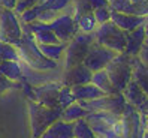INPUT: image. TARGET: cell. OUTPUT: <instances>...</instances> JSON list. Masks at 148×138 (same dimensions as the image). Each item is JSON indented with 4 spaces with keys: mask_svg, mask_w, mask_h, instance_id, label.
Returning a JSON list of instances; mask_svg holds the SVG:
<instances>
[{
    "mask_svg": "<svg viewBox=\"0 0 148 138\" xmlns=\"http://www.w3.org/2000/svg\"><path fill=\"white\" fill-rule=\"evenodd\" d=\"M15 47L18 48L20 53V60L27 65L29 68L34 69V71H56L60 66L57 62L51 60L48 57H45L40 50L38 48V44L34 41L33 34H23L21 39L15 44Z\"/></svg>",
    "mask_w": 148,
    "mask_h": 138,
    "instance_id": "cell-1",
    "label": "cell"
},
{
    "mask_svg": "<svg viewBox=\"0 0 148 138\" xmlns=\"http://www.w3.org/2000/svg\"><path fill=\"white\" fill-rule=\"evenodd\" d=\"M85 120L91 126L93 132L100 138H126L121 116L108 111H91Z\"/></svg>",
    "mask_w": 148,
    "mask_h": 138,
    "instance_id": "cell-2",
    "label": "cell"
},
{
    "mask_svg": "<svg viewBox=\"0 0 148 138\" xmlns=\"http://www.w3.org/2000/svg\"><path fill=\"white\" fill-rule=\"evenodd\" d=\"M29 114H30V125H32V137L40 138V135L45 132V129L51 123H54L57 119H60L62 108L60 107L51 108L47 105H42L36 101H30Z\"/></svg>",
    "mask_w": 148,
    "mask_h": 138,
    "instance_id": "cell-3",
    "label": "cell"
},
{
    "mask_svg": "<svg viewBox=\"0 0 148 138\" xmlns=\"http://www.w3.org/2000/svg\"><path fill=\"white\" fill-rule=\"evenodd\" d=\"M94 38L97 44L112 50L114 53H124L127 32L121 30L111 20L97 26V29L94 30Z\"/></svg>",
    "mask_w": 148,
    "mask_h": 138,
    "instance_id": "cell-4",
    "label": "cell"
},
{
    "mask_svg": "<svg viewBox=\"0 0 148 138\" xmlns=\"http://www.w3.org/2000/svg\"><path fill=\"white\" fill-rule=\"evenodd\" d=\"M132 68H133V57L127 56L126 53H117L105 68L112 84L115 86L118 92H123L127 83L132 80Z\"/></svg>",
    "mask_w": 148,
    "mask_h": 138,
    "instance_id": "cell-5",
    "label": "cell"
},
{
    "mask_svg": "<svg viewBox=\"0 0 148 138\" xmlns=\"http://www.w3.org/2000/svg\"><path fill=\"white\" fill-rule=\"evenodd\" d=\"M94 42H96L94 33H82V32L78 33L72 41H69L64 50V56H63L64 69L82 63L90 47Z\"/></svg>",
    "mask_w": 148,
    "mask_h": 138,
    "instance_id": "cell-6",
    "label": "cell"
},
{
    "mask_svg": "<svg viewBox=\"0 0 148 138\" xmlns=\"http://www.w3.org/2000/svg\"><path fill=\"white\" fill-rule=\"evenodd\" d=\"M76 102H79L88 113H91V111H108V113L117 114V116H121L126 105L124 95L121 92L103 95V96L91 101H76Z\"/></svg>",
    "mask_w": 148,
    "mask_h": 138,
    "instance_id": "cell-7",
    "label": "cell"
},
{
    "mask_svg": "<svg viewBox=\"0 0 148 138\" xmlns=\"http://www.w3.org/2000/svg\"><path fill=\"white\" fill-rule=\"evenodd\" d=\"M23 36L20 18L12 9H2L0 14V41L16 44Z\"/></svg>",
    "mask_w": 148,
    "mask_h": 138,
    "instance_id": "cell-8",
    "label": "cell"
},
{
    "mask_svg": "<svg viewBox=\"0 0 148 138\" xmlns=\"http://www.w3.org/2000/svg\"><path fill=\"white\" fill-rule=\"evenodd\" d=\"M49 29L56 33V36L60 39V42H69L72 41L78 33H79V27L78 23L73 18L71 12H62L58 14L56 18L48 23Z\"/></svg>",
    "mask_w": 148,
    "mask_h": 138,
    "instance_id": "cell-9",
    "label": "cell"
},
{
    "mask_svg": "<svg viewBox=\"0 0 148 138\" xmlns=\"http://www.w3.org/2000/svg\"><path fill=\"white\" fill-rule=\"evenodd\" d=\"M115 54L117 53H114L112 50L97 44V42H94V44L90 47L88 53H87L82 63L93 72L94 71H100V69H105L108 66V63L114 59Z\"/></svg>",
    "mask_w": 148,
    "mask_h": 138,
    "instance_id": "cell-10",
    "label": "cell"
},
{
    "mask_svg": "<svg viewBox=\"0 0 148 138\" xmlns=\"http://www.w3.org/2000/svg\"><path fill=\"white\" fill-rule=\"evenodd\" d=\"M63 83L62 81H48L43 83L40 86H33L34 90V101L42 104V105H47L51 108L58 107V92L62 89Z\"/></svg>",
    "mask_w": 148,
    "mask_h": 138,
    "instance_id": "cell-11",
    "label": "cell"
},
{
    "mask_svg": "<svg viewBox=\"0 0 148 138\" xmlns=\"http://www.w3.org/2000/svg\"><path fill=\"white\" fill-rule=\"evenodd\" d=\"M121 93L124 95L126 102H129L130 105H133L139 113L147 114V111H148V96L138 86V83L135 80H130Z\"/></svg>",
    "mask_w": 148,
    "mask_h": 138,
    "instance_id": "cell-12",
    "label": "cell"
},
{
    "mask_svg": "<svg viewBox=\"0 0 148 138\" xmlns=\"http://www.w3.org/2000/svg\"><path fill=\"white\" fill-rule=\"evenodd\" d=\"M91 75H93V71H90L84 63H79L69 69H64L62 83L63 86H69V87L87 84V83H91Z\"/></svg>",
    "mask_w": 148,
    "mask_h": 138,
    "instance_id": "cell-13",
    "label": "cell"
},
{
    "mask_svg": "<svg viewBox=\"0 0 148 138\" xmlns=\"http://www.w3.org/2000/svg\"><path fill=\"white\" fill-rule=\"evenodd\" d=\"M147 20V17L142 15H133V14H123V12H115L111 11V21L115 26L124 32H132L136 27L142 26Z\"/></svg>",
    "mask_w": 148,
    "mask_h": 138,
    "instance_id": "cell-14",
    "label": "cell"
},
{
    "mask_svg": "<svg viewBox=\"0 0 148 138\" xmlns=\"http://www.w3.org/2000/svg\"><path fill=\"white\" fill-rule=\"evenodd\" d=\"M145 36H147V33H145L144 24L139 26V27H136V29L132 30V32H127V39H126L124 53H126L127 56H132V57L138 56L139 51H141V48H142V44H144V41H145Z\"/></svg>",
    "mask_w": 148,
    "mask_h": 138,
    "instance_id": "cell-15",
    "label": "cell"
},
{
    "mask_svg": "<svg viewBox=\"0 0 148 138\" xmlns=\"http://www.w3.org/2000/svg\"><path fill=\"white\" fill-rule=\"evenodd\" d=\"M40 138H73V123L57 119L45 129Z\"/></svg>",
    "mask_w": 148,
    "mask_h": 138,
    "instance_id": "cell-16",
    "label": "cell"
},
{
    "mask_svg": "<svg viewBox=\"0 0 148 138\" xmlns=\"http://www.w3.org/2000/svg\"><path fill=\"white\" fill-rule=\"evenodd\" d=\"M132 80L138 83L145 95L148 96V65L144 63L138 56L133 57V68H132Z\"/></svg>",
    "mask_w": 148,
    "mask_h": 138,
    "instance_id": "cell-17",
    "label": "cell"
},
{
    "mask_svg": "<svg viewBox=\"0 0 148 138\" xmlns=\"http://www.w3.org/2000/svg\"><path fill=\"white\" fill-rule=\"evenodd\" d=\"M72 93L76 101H91V99H96V98H100L103 96V93L99 87H96L93 83H87V84H81V86H73L71 87Z\"/></svg>",
    "mask_w": 148,
    "mask_h": 138,
    "instance_id": "cell-18",
    "label": "cell"
},
{
    "mask_svg": "<svg viewBox=\"0 0 148 138\" xmlns=\"http://www.w3.org/2000/svg\"><path fill=\"white\" fill-rule=\"evenodd\" d=\"M0 74L8 80L20 83L23 80V66L20 60H2L0 62Z\"/></svg>",
    "mask_w": 148,
    "mask_h": 138,
    "instance_id": "cell-19",
    "label": "cell"
},
{
    "mask_svg": "<svg viewBox=\"0 0 148 138\" xmlns=\"http://www.w3.org/2000/svg\"><path fill=\"white\" fill-rule=\"evenodd\" d=\"M66 45H67V42H58V44H38V48L40 50V53L45 57L54 60V62H57L60 65L63 60V56H64Z\"/></svg>",
    "mask_w": 148,
    "mask_h": 138,
    "instance_id": "cell-20",
    "label": "cell"
},
{
    "mask_svg": "<svg viewBox=\"0 0 148 138\" xmlns=\"http://www.w3.org/2000/svg\"><path fill=\"white\" fill-rule=\"evenodd\" d=\"M91 83L99 87L103 93L111 95V93H118V90L115 89V86L112 84L109 75L106 72V69H100V71H94L91 75Z\"/></svg>",
    "mask_w": 148,
    "mask_h": 138,
    "instance_id": "cell-21",
    "label": "cell"
},
{
    "mask_svg": "<svg viewBox=\"0 0 148 138\" xmlns=\"http://www.w3.org/2000/svg\"><path fill=\"white\" fill-rule=\"evenodd\" d=\"M87 114H88V111H87L79 102H73V104H71V105L62 108L60 119L64 120V122L75 123L76 120H79V119H85Z\"/></svg>",
    "mask_w": 148,
    "mask_h": 138,
    "instance_id": "cell-22",
    "label": "cell"
},
{
    "mask_svg": "<svg viewBox=\"0 0 148 138\" xmlns=\"http://www.w3.org/2000/svg\"><path fill=\"white\" fill-rule=\"evenodd\" d=\"M76 23H78V27H79V32L82 33H94V30L97 29V21L94 18L93 11L76 18Z\"/></svg>",
    "mask_w": 148,
    "mask_h": 138,
    "instance_id": "cell-23",
    "label": "cell"
},
{
    "mask_svg": "<svg viewBox=\"0 0 148 138\" xmlns=\"http://www.w3.org/2000/svg\"><path fill=\"white\" fill-rule=\"evenodd\" d=\"M40 5L45 9H51L56 12H71L67 9L73 6V2L72 0H40ZM71 14L73 15V12Z\"/></svg>",
    "mask_w": 148,
    "mask_h": 138,
    "instance_id": "cell-24",
    "label": "cell"
},
{
    "mask_svg": "<svg viewBox=\"0 0 148 138\" xmlns=\"http://www.w3.org/2000/svg\"><path fill=\"white\" fill-rule=\"evenodd\" d=\"M73 137L75 138H94L96 134L93 132L91 126L85 119H79L73 123Z\"/></svg>",
    "mask_w": 148,
    "mask_h": 138,
    "instance_id": "cell-25",
    "label": "cell"
},
{
    "mask_svg": "<svg viewBox=\"0 0 148 138\" xmlns=\"http://www.w3.org/2000/svg\"><path fill=\"white\" fill-rule=\"evenodd\" d=\"M109 9L115 12H123V14H136V6L130 0H111L109 2Z\"/></svg>",
    "mask_w": 148,
    "mask_h": 138,
    "instance_id": "cell-26",
    "label": "cell"
},
{
    "mask_svg": "<svg viewBox=\"0 0 148 138\" xmlns=\"http://www.w3.org/2000/svg\"><path fill=\"white\" fill-rule=\"evenodd\" d=\"M0 60H20L18 48L14 44L0 41Z\"/></svg>",
    "mask_w": 148,
    "mask_h": 138,
    "instance_id": "cell-27",
    "label": "cell"
},
{
    "mask_svg": "<svg viewBox=\"0 0 148 138\" xmlns=\"http://www.w3.org/2000/svg\"><path fill=\"white\" fill-rule=\"evenodd\" d=\"M40 9H42V5H40V3H38V5H34V6L29 8V9L23 11L21 14H18L20 23L27 24V23L38 21V17H39V12H40Z\"/></svg>",
    "mask_w": 148,
    "mask_h": 138,
    "instance_id": "cell-28",
    "label": "cell"
},
{
    "mask_svg": "<svg viewBox=\"0 0 148 138\" xmlns=\"http://www.w3.org/2000/svg\"><path fill=\"white\" fill-rule=\"evenodd\" d=\"M73 102H76V99L73 96L71 87H69V86H62V89L58 92V107L64 108V107L71 105Z\"/></svg>",
    "mask_w": 148,
    "mask_h": 138,
    "instance_id": "cell-29",
    "label": "cell"
},
{
    "mask_svg": "<svg viewBox=\"0 0 148 138\" xmlns=\"http://www.w3.org/2000/svg\"><path fill=\"white\" fill-rule=\"evenodd\" d=\"M93 14H94L96 21H97V26H99V24H103V23H106V21L111 20V9H109V6L97 8V9L93 11Z\"/></svg>",
    "mask_w": 148,
    "mask_h": 138,
    "instance_id": "cell-30",
    "label": "cell"
},
{
    "mask_svg": "<svg viewBox=\"0 0 148 138\" xmlns=\"http://www.w3.org/2000/svg\"><path fill=\"white\" fill-rule=\"evenodd\" d=\"M38 3H40V0H18V2H16L15 9H14V12L18 15V14H21L23 11L29 9V8L38 5Z\"/></svg>",
    "mask_w": 148,
    "mask_h": 138,
    "instance_id": "cell-31",
    "label": "cell"
},
{
    "mask_svg": "<svg viewBox=\"0 0 148 138\" xmlns=\"http://www.w3.org/2000/svg\"><path fill=\"white\" fill-rule=\"evenodd\" d=\"M14 87H20V84L18 83H15V81H11V80H8L5 75L0 74V95H3L6 92H9L11 89Z\"/></svg>",
    "mask_w": 148,
    "mask_h": 138,
    "instance_id": "cell-32",
    "label": "cell"
},
{
    "mask_svg": "<svg viewBox=\"0 0 148 138\" xmlns=\"http://www.w3.org/2000/svg\"><path fill=\"white\" fill-rule=\"evenodd\" d=\"M58 14H62V12H56V11H51V9H45V8H42L40 12H39V17H38V21L51 23Z\"/></svg>",
    "mask_w": 148,
    "mask_h": 138,
    "instance_id": "cell-33",
    "label": "cell"
},
{
    "mask_svg": "<svg viewBox=\"0 0 148 138\" xmlns=\"http://www.w3.org/2000/svg\"><path fill=\"white\" fill-rule=\"evenodd\" d=\"M136 6V14L142 15V17H148V0H144L141 3H135Z\"/></svg>",
    "mask_w": 148,
    "mask_h": 138,
    "instance_id": "cell-34",
    "label": "cell"
},
{
    "mask_svg": "<svg viewBox=\"0 0 148 138\" xmlns=\"http://www.w3.org/2000/svg\"><path fill=\"white\" fill-rule=\"evenodd\" d=\"M90 3L91 9H97V8H103V6H109V2L108 0H87Z\"/></svg>",
    "mask_w": 148,
    "mask_h": 138,
    "instance_id": "cell-35",
    "label": "cell"
},
{
    "mask_svg": "<svg viewBox=\"0 0 148 138\" xmlns=\"http://www.w3.org/2000/svg\"><path fill=\"white\" fill-rule=\"evenodd\" d=\"M16 2L18 0H0V6L5 8V9H15V6H16Z\"/></svg>",
    "mask_w": 148,
    "mask_h": 138,
    "instance_id": "cell-36",
    "label": "cell"
},
{
    "mask_svg": "<svg viewBox=\"0 0 148 138\" xmlns=\"http://www.w3.org/2000/svg\"><path fill=\"white\" fill-rule=\"evenodd\" d=\"M144 27H145V33H147V36H148V17H147L145 23H144Z\"/></svg>",
    "mask_w": 148,
    "mask_h": 138,
    "instance_id": "cell-37",
    "label": "cell"
},
{
    "mask_svg": "<svg viewBox=\"0 0 148 138\" xmlns=\"http://www.w3.org/2000/svg\"><path fill=\"white\" fill-rule=\"evenodd\" d=\"M145 132L148 134V111H147V129H145Z\"/></svg>",
    "mask_w": 148,
    "mask_h": 138,
    "instance_id": "cell-38",
    "label": "cell"
},
{
    "mask_svg": "<svg viewBox=\"0 0 148 138\" xmlns=\"http://www.w3.org/2000/svg\"><path fill=\"white\" fill-rule=\"evenodd\" d=\"M130 2H133V3H141V2H144V0H130Z\"/></svg>",
    "mask_w": 148,
    "mask_h": 138,
    "instance_id": "cell-39",
    "label": "cell"
},
{
    "mask_svg": "<svg viewBox=\"0 0 148 138\" xmlns=\"http://www.w3.org/2000/svg\"><path fill=\"white\" fill-rule=\"evenodd\" d=\"M139 138H148V134H147V132H145V134H144V135H141V137H139Z\"/></svg>",
    "mask_w": 148,
    "mask_h": 138,
    "instance_id": "cell-40",
    "label": "cell"
},
{
    "mask_svg": "<svg viewBox=\"0 0 148 138\" xmlns=\"http://www.w3.org/2000/svg\"><path fill=\"white\" fill-rule=\"evenodd\" d=\"M2 9H3V8H2V6H0V14H2Z\"/></svg>",
    "mask_w": 148,
    "mask_h": 138,
    "instance_id": "cell-41",
    "label": "cell"
},
{
    "mask_svg": "<svg viewBox=\"0 0 148 138\" xmlns=\"http://www.w3.org/2000/svg\"><path fill=\"white\" fill-rule=\"evenodd\" d=\"M94 138H100V137H99V135H96V137H94Z\"/></svg>",
    "mask_w": 148,
    "mask_h": 138,
    "instance_id": "cell-42",
    "label": "cell"
},
{
    "mask_svg": "<svg viewBox=\"0 0 148 138\" xmlns=\"http://www.w3.org/2000/svg\"><path fill=\"white\" fill-rule=\"evenodd\" d=\"M108 2H111V0H108Z\"/></svg>",
    "mask_w": 148,
    "mask_h": 138,
    "instance_id": "cell-43",
    "label": "cell"
},
{
    "mask_svg": "<svg viewBox=\"0 0 148 138\" xmlns=\"http://www.w3.org/2000/svg\"><path fill=\"white\" fill-rule=\"evenodd\" d=\"M0 62H2V60H0Z\"/></svg>",
    "mask_w": 148,
    "mask_h": 138,
    "instance_id": "cell-44",
    "label": "cell"
},
{
    "mask_svg": "<svg viewBox=\"0 0 148 138\" xmlns=\"http://www.w3.org/2000/svg\"><path fill=\"white\" fill-rule=\"evenodd\" d=\"M73 138H75V137H73Z\"/></svg>",
    "mask_w": 148,
    "mask_h": 138,
    "instance_id": "cell-45",
    "label": "cell"
}]
</instances>
